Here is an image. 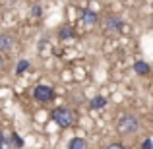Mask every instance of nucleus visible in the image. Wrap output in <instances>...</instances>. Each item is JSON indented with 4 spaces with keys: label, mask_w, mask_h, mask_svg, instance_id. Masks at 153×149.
Returning <instances> with one entry per match:
<instances>
[{
    "label": "nucleus",
    "mask_w": 153,
    "mask_h": 149,
    "mask_svg": "<svg viewBox=\"0 0 153 149\" xmlns=\"http://www.w3.org/2000/svg\"><path fill=\"white\" fill-rule=\"evenodd\" d=\"M134 70H136V74L146 76V74H149V64H147V62H136L134 64Z\"/></svg>",
    "instance_id": "nucleus-7"
},
{
    "label": "nucleus",
    "mask_w": 153,
    "mask_h": 149,
    "mask_svg": "<svg viewBox=\"0 0 153 149\" xmlns=\"http://www.w3.org/2000/svg\"><path fill=\"white\" fill-rule=\"evenodd\" d=\"M27 68H31V64L27 62V60H19V62H18V74H23Z\"/></svg>",
    "instance_id": "nucleus-11"
},
{
    "label": "nucleus",
    "mask_w": 153,
    "mask_h": 149,
    "mask_svg": "<svg viewBox=\"0 0 153 149\" xmlns=\"http://www.w3.org/2000/svg\"><path fill=\"white\" fill-rule=\"evenodd\" d=\"M82 19H83L85 25H95V23H97V14L91 12V10H85V12H83V16H82Z\"/></svg>",
    "instance_id": "nucleus-4"
},
{
    "label": "nucleus",
    "mask_w": 153,
    "mask_h": 149,
    "mask_svg": "<svg viewBox=\"0 0 153 149\" xmlns=\"http://www.w3.org/2000/svg\"><path fill=\"white\" fill-rule=\"evenodd\" d=\"M4 147H6V145H4V136L0 134V149H4Z\"/></svg>",
    "instance_id": "nucleus-15"
},
{
    "label": "nucleus",
    "mask_w": 153,
    "mask_h": 149,
    "mask_svg": "<svg viewBox=\"0 0 153 149\" xmlns=\"http://www.w3.org/2000/svg\"><path fill=\"white\" fill-rule=\"evenodd\" d=\"M120 27H122V19L120 18H108L107 19V29L116 31V29H120Z\"/></svg>",
    "instance_id": "nucleus-6"
},
{
    "label": "nucleus",
    "mask_w": 153,
    "mask_h": 149,
    "mask_svg": "<svg viewBox=\"0 0 153 149\" xmlns=\"http://www.w3.org/2000/svg\"><path fill=\"white\" fill-rule=\"evenodd\" d=\"M138 126H140V122L134 114H122L116 120L118 134H134V132H138Z\"/></svg>",
    "instance_id": "nucleus-1"
},
{
    "label": "nucleus",
    "mask_w": 153,
    "mask_h": 149,
    "mask_svg": "<svg viewBox=\"0 0 153 149\" xmlns=\"http://www.w3.org/2000/svg\"><path fill=\"white\" fill-rule=\"evenodd\" d=\"M142 149H151V139H146V142H143V147Z\"/></svg>",
    "instance_id": "nucleus-13"
},
{
    "label": "nucleus",
    "mask_w": 153,
    "mask_h": 149,
    "mask_svg": "<svg viewBox=\"0 0 153 149\" xmlns=\"http://www.w3.org/2000/svg\"><path fill=\"white\" fill-rule=\"evenodd\" d=\"M60 37L62 39H74L76 33H74V29H70V27H60Z\"/></svg>",
    "instance_id": "nucleus-9"
},
{
    "label": "nucleus",
    "mask_w": 153,
    "mask_h": 149,
    "mask_svg": "<svg viewBox=\"0 0 153 149\" xmlns=\"http://www.w3.org/2000/svg\"><path fill=\"white\" fill-rule=\"evenodd\" d=\"M33 97L41 103H49V101H52V89L49 85H37L33 91Z\"/></svg>",
    "instance_id": "nucleus-3"
},
{
    "label": "nucleus",
    "mask_w": 153,
    "mask_h": 149,
    "mask_svg": "<svg viewBox=\"0 0 153 149\" xmlns=\"http://www.w3.org/2000/svg\"><path fill=\"white\" fill-rule=\"evenodd\" d=\"M107 105V99L105 97H95L93 101H91V107L93 108H101V107H105Z\"/></svg>",
    "instance_id": "nucleus-10"
},
{
    "label": "nucleus",
    "mask_w": 153,
    "mask_h": 149,
    "mask_svg": "<svg viewBox=\"0 0 153 149\" xmlns=\"http://www.w3.org/2000/svg\"><path fill=\"white\" fill-rule=\"evenodd\" d=\"M52 120H54L60 128H68L72 124V120H74V114H72L70 108H54V112H52Z\"/></svg>",
    "instance_id": "nucleus-2"
},
{
    "label": "nucleus",
    "mask_w": 153,
    "mask_h": 149,
    "mask_svg": "<svg viewBox=\"0 0 153 149\" xmlns=\"http://www.w3.org/2000/svg\"><path fill=\"white\" fill-rule=\"evenodd\" d=\"M68 149H87V143L82 138H72L68 142Z\"/></svg>",
    "instance_id": "nucleus-5"
},
{
    "label": "nucleus",
    "mask_w": 153,
    "mask_h": 149,
    "mask_svg": "<svg viewBox=\"0 0 153 149\" xmlns=\"http://www.w3.org/2000/svg\"><path fill=\"white\" fill-rule=\"evenodd\" d=\"M12 45H14L12 37H8V35H0V50H8V49H12Z\"/></svg>",
    "instance_id": "nucleus-8"
},
{
    "label": "nucleus",
    "mask_w": 153,
    "mask_h": 149,
    "mask_svg": "<svg viewBox=\"0 0 153 149\" xmlns=\"http://www.w3.org/2000/svg\"><path fill=\"white\" fill-rule=\"evenodd\" d=\"M33 14H35V16H39V14H41V8L35 6V8H33Z\"/></svg>",
    "instance_id": "nucleus-14"
},
{
    "label": "nucleus",
    "mask_w": 153,
    "mask_h": 149,
    "mask_svg": "<svg viewBox=\"0 0 153 149\" xmlns=\"http://www.w3.org/2000/svg\"><path fill=\"white\" fill-rule=\"evenodd\" d=\"M107 149H126V147H124L122 143H111V145H108Z\"/></svg>",
    "instance_id": "nucleus-12"
}]
</instances>
